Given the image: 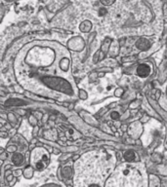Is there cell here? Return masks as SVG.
Returning a JSON list of instances; mask_svg holds the SVG:
<instances>
[{"instance_id": "obj_1", "label": "cell", "mask_w": 167, "mask_h": 187, "mask_svg": "<svg viewBox=\"0 0 167 187\" xmlns=\"http://www.w3.org/2000/svg\"><path fill=\"white\" fill-rule=\"evenodd\" d=\"M70 62L69 53L60 43L35 40L18 53L14 74L21 87L33 95L67 100L76 96Z\"/></svg>"}, {"instance_id": "obj_2", "label": "cell", "mask_w": 167, "mask_h": 187, "mask_svg": "<svg viewBox=\"0 0 167 187\" xmlns=\"http://www.w3.org/2000/svg\"><path fill=\"white\" fill-rule=\"evenodd\" d=\"M115 157L105 151H91L74 164V187H105V181L113 170Z\"/></svg>"}, {"instance_id": "obj_3", "label": "cell", "mask_w": 167, "mask_h": 187, "mask_svg": "<svg viewBox=\"0 0 167 187\" xmlns=\"http://www.w3.org/2000/svg\"><path fill=\"white\" fill-rule=\"evenodd\" d=\"M147 174L141 164L119 166L108 178L105 187H147Z\"/></svg>"}, {"instance_id": "obj_4", "label": "cell", "mask_w": 167, "mask_h": 187, "mask_svg": "<svg viewBox=\"0 0 167 187\" xmlns=\"http://www.w3.org/2000/svg\"><path fill=\"white\" fill-rule=\"evenodd\" d=\"M31 166L37 171H43L50 163V154L49 151L42 147L37 146L32 148L30 157Z\"/></svg>"}, {"instance_id": "obj_5", "label": "cell", "mask_w": 167, "mask_h": 187, "mask_svg": "<svg viewBox=\"0 0 167 187\" xmlns=\"http://www.w3.org/2000/svg\"><path fill=\"white\" fill-rule=\"evenodd\" d=\"M11 161H12L13 165H15V166H17V167H20L25 163V156H24V154H21V153L17 152L16 151V152L12 153Z\"/></svg>"}, {"instance_id": "obj_6", "label": "cell", "mask_w": 167, "mask_h": 187, "mask_svg": "<svg viewBox=\"0 0 167 187\" xmlns=\"http://www.w3.org/2000/svg\"><path fill=\"white\" fill-rule=\"evenodd\" d=\"M58 176H59V177L61 179H69L72 177V176H74V171H72V169L71 167L69 166H66L64 167L61 170H59V172H58Z\"/></svg>"}, {"instance_id": "obj_7", "label": "cell", "mask_w": 167, "mask_h": 187, "mask_svg": "<svg viewBox=\"0 0 167 187\" xmlns=\"http://www.w3.org/2000/svg\"><path fill=\"white\" fill-rule=\"evenodd\" d=\"M26 103L23 99H19V98H11V99H8L6 100L5 103V105L6 106H11V105H24L26 104Z\"/></svg>"}, {"instance_id": "obj_8", "label": "cell", "mask_w": 167, "mask_h": 187, "mask_svg": "<svg viewBox=\"0 0 167 187\" xmlns=\"http://www.w3.org/2000/svg\"><path fill=\"white\" fill-rule=\"evenodd\" d=\"M34 175V169L31 166H27L25 168V170L23 171V176L26 179H31L32 178Z\"/></svg>"}, {"instance_id": "obj_9", "label": "cell", "mask_w": 167, "mask_h": 187, "mask_svg": "<svg viewBox=\"0 0 167 187\" xmlns=\"http://www.w3.org/2000/svg\"><path fill=\"white\" fill-rule=\"evenodd\" d=\"M40 187H63L62 185L58 184V183H54V182H49V183H45L41 185Z\"/></svg>"}, {"instance_id": "obj_10", "label": "cell", "mask_w": 167, "mask_h": 187, "mask_svg": "<svg viewBox=\"0 0 167 187\" xmlns=\"http://www.w3.org/2000/svg\"><path fill=\"white\" fill-rule=\"evenodd\" d=\"M16 151H17L16 145H10L7 147V152H9V153H14V152H16Z\"/></svg>"}, {"instance_id": "obj_11", "label": "cell", "mask_w": 167, "mask_h": 187, "mask_svg": "<svg viewBox=\"0 0 167 187\" xmlns=\"http://www.w3.org/2000/svg\"><path fill=\"white\" fill-rule=\"evenodd\" d=\"M28 121H30L31 125H32V126H36V124H37V120H36V118L34 116H32V115H31V116H30Z\"/></svg>"}, {"instance_id": "obj_12", "label": "cell", "mask_w": 167, "mask_h": 187, "mask_svg": "<svg viewBox=\"0 0 167 187\" xmlns=\"http://www.w3.org/2000/svg\"><path fill=\"white\" fill-rule=\"evenodd\" d=\"M12 174L15 177H19V176H21V175H23V171H21V170H16V171H14Z\"/></svg>"}, {"instance_id": "obj_13", "label": "cell", "mask_w": 167, "mask_h": 187, "mask_svg": "<svg viewBox=\"0 0 167 187\" xmlns=\"http://www.w3.org/2000/svg\"><path fill=\"white\" fill-rule=\"evenodd\" d=\"M8 119L12 122V123H16V122H17V119L15 118V116H14V114H12V113H9V114H8Z\"/></svg>"}, {"instance_id": "obj_14", "label": "cell", "mask_w": 167, "mask_h": 187, "mask_svg": "<svg viewBox=\"0 0 167 187\" xmlns=\"http://www.w3.org/2000/svg\"><path fill=\"white\" fill-rule=\"evenodd\" d=\"M14 177H15V176H13V174H8V175L6 174V180L8 182H11L14 179Z\"/></svg>"}, {"instance_id": "obj_15", "label": "cell", "mask_w": 167, "mask_h": 187, "mask_svg": "<svg viewBox=\"0 0 167 187\" xmlns=\"http://www.w3.org/2000/svg\"><path fill=\"white\" fill-rule=\"evenodd\" d=\"M7 158H8V154H7L6 152H3L2 154H0V160L1 161L7 160Z\"/></svg>"}, {"instance_id": "obj_16", "label": "cell", "mask_w": 167, "mask_h": 187, "mask_svg": "<svg viewBox=\"0 0 167 187\" xmlns=\"http://www.w3.org/2000/svg\"><path fill=\"white\" fill-rule=\"evenodd\" d=\"M7 136H8V133H7V132H0V138L6 139Z\"/></svg>"}, {"instance_id": "obj_17", "label": "cell", "mask_w": 167, "mask_h": 187, "mask_svg": "<svg viewBox=\"0 0 167 187\" xmlns=\"http://www.w3.org/2000/svg\"><path fill=\"white\" fill-rule=\"evenodd\" d=\"M79 96H80L81 98H86V93L84 91H79Z\"/></svg>"}, {"instance_id": "obj_18", "label": "cell", "mask_w": 167, "mask_h": 187, "mask_svg": "<svg viewBox=\"0 0 167 187\" xmlns=\"http://www.w3.org/2000/svg\"><path fill=\"white\" fill-rule=\"evenodd\" d=\"M112 1L113 0H102V2H103L104 4H111Z\"/></svg>"}, {"instance_id": "obj_19", "label": "cell", "mask_w": 167, "mask_h": 187, "mask_svg": "<svg viewBox=\"0 0 167 187\" xmlns=\"http://www.w3.org/2000/svg\"><path fill=\"white\" fill-rule=\"evenodd\" d=\"M39 130V128L37 127V126H34V130H33V135H36V134H37V133H36V132H37Z\"/></svg>"}, {"instance_id": "obj_20", "label": "cell", "mask_w": 167, "mask_h": 187, "mask_svg": "<svg viewBox=\"0 0 167 187\" xmlns=\"http://www.w3.org/2000/svg\"><path fill=\"white\" fill-rule=\"evenodd\" d=\"M4 152V149L2 147H0V154H2Z\"/></svg>"}, {"instance_id": "obj_21", "label": "cell", "mask_w": 167, "mask_h": 187, "mask_svg": "<svg viewBox=\"0 0 167 187\" xmlns=\"http://www.w3.org/2000/svg\"><path fill=\"white\" fill-rule=\"evenodd\" d=\"M6 2H13V1H15V0H5Z\"/></svg>"}, {"instance_id": "obj_22", "label": "cell", "mask_w": 167, "mask_h": 187, "mask_svg": "<svg viewBox=\"0 0 167 187\" xmlns=\"http://www.w3.org/2000/svg\"><path fill=\"white\" fill-rule=\"evenodd\" d=\"M0 128H2V124H0Z\"/></svg>"}]
</instances>
